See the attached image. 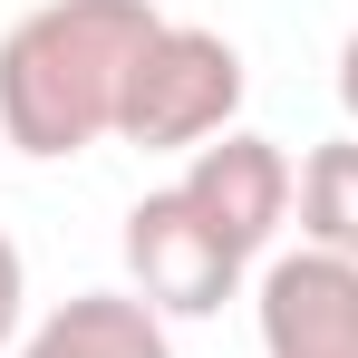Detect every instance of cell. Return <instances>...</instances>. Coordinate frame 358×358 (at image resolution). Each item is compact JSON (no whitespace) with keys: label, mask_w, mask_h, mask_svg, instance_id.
<instances>
[{"label":"cell","mask_w":358,"mask_h":358,"mask_svg":"<svg viewBox=\"0 0 358 358\" xmlns=\"http://www.w3.org/2000/svg\"><path fill=\"white\" fill-rule=\"evenodd\" d=\"M165 10L155 0H39L29 20H10L0 39V145H20L29 165L87 155L97 136H117L126 78L155 49Z\"/></svg>","instance_id":"1"},{"label":"cell","mask_w":358,"mask_h":358,"mask_svg":"<svg viewBox=\"0 0 358 358\" xmlns=\"http://www.w3.org/2000/svg\"><path fill=\"white\" fill-rule=\"evenodd\" d=\"M242 87H252V78H242V49L223 39V29H203V20H165L155 49H145L136 78H126L117 136L145 145V155H203L213 136H233Z\"/></svg>","instance_id":"2"},{"label":"cell","mask_w":358,"mask_h":358,"mask_svg":"<svg viewBox=\"0 0 358 358\" xmlns=\"http://www.w3.org/2000/svg\"><path fill=\"white\" fill-rule=\"evenodd\" d=\"M126 271H136V300L165 310V320H213L242 291V252L184 203L175 184L126 203Z\"/></svg>","instance_id":"3"},{"label":"cell","mask_w":358,"mask_h":358,"mask_svg":"<svg viewBox=\"0 0 358 358\" xmlns=\"http://www.w3.org/2000/svg\"><path fill=\"white\" fill-rule=\"evenodd\" d=\"M184 203L213 223V233L233 242L242 262L262 252V242L291 223V194H300V175H291V155L271 145V136H252V126H233V136H213L203 155H184V184H175Z\"/></svg>","instance_id":"4"},{"label":"cell","mask_w":358,"mask_h":358,"mask_svg":"<svg viewBox=\"0 0 358 358\" xmlns=\"http://www.w3.org/2000/svg\"><path fill=\"white\" fill-rule=\"evenodd\" d=\"M262 358H358V262L339 252H281L252 291Z\"/></svg>","instance_id":"5"},{"label":"cell","mask_w":358,"mask_h":358,"mask_svg":"<svg viewBox=\"0 0 358 358\" xmlns=\"http://www.w3.org/2000/svg\"><path fill=\"white\" fill-rule=\"evenodd\" d=\"M20 358H175V339L165 310H145L136 291H78L20 339Z\"/></svg>","instance_id":"6"},{"label":"cell","mask_w":358,"mask_h":358,"mask_svg":"<svg viewBox=\"0 0 358 358\" xmlns=\"http://www.w3.org/2000/svg\"><path fill=\"white\" fill-rule=\"evenodd\" d=\"M300 233H310V252L358 262V136L310 145V165H300Z\"/></svg>","instance_id":"7"},{"label":"cell","mask_w":358,"mask_h":358,"mask_svg":"<svg viewBox=\"0 0 358 358\" xmlns=\"http://www.w3.org/2000/svg\"><path fill=\"white\" fill-rule=\"evenodd\" d=\"M20 339H29V262L0 233V358H20Z\"/></svg>","instance_id":"8"},{"label":"cell","mask_w":358,"mask_h":358,"mask_svg":"<svg viewBox=\"0 0 358 358\" xmlns=\"http://www.w3.org/2000/svg\"><path fill=\"white\" fill-rule=\"evenodd\" d=\"M339 107H349V126H358V29H349V49H339Z\"/></svg>","instance_id":"9"}]
</instances>
